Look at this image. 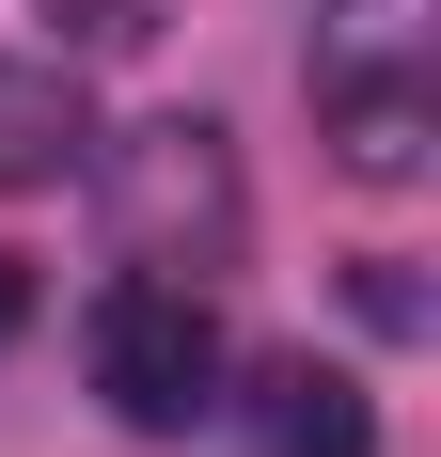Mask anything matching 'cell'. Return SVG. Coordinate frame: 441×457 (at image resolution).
Returning a JSON list of instances; mask_svg holds the SVG:
<instances>
[{"instance_id":"obj_1","label":"cell","mask_w":441,"mask_h":457,"mask_svg":"<svg viewBox=\"0 0 441 457\" xmlns=\"http://www.w3.org/2000/svg\"><path fill=\"white\" fill-rule=\"evenodd\" d=\"M79 363H95V395H111V426H127V442H189V426L220 411V316H205V284L127 269L111 300H95Z\"/></svg>"},{"instance_id":"obj_2","label":"cell","mask_w":441,"mask_h":457,"mask_svg":"<svg viewBox=\"0 0 441 457\" xmlns=\"http://www.w3.org/2000/svg\"><path fill=\"white\" fill-rule=\"evenodd\" d=\"M111 237H127V269H237V237H253V189H237V142L205 127V111H174V127H127V158H111Z\"/></svg>"},{"instance_id":"obj_3","label":"cell","mask_w":441,"mask_h":457,"mask_svg":"<svg viewBox=\"0 0 441 457\" xmlns=\"http://www.w3.org/2000/svg\"><path fill=\"white\" fill-rule=\"evenodd\" d=\"M315 127H331V158H347L362 189H410V174H426V127H441V111H426V63H410V47H395V63H331V79H315Z\"/></svg>"},{"instance_id":"obj_4","label":"cell","mask_w":441,"mask_h":457,"mask_svg":"<svg viewBox=\"0 0 441 457\" xmlns=\"http://www.w3.org/2000/svg\"><path fill=\"white\" fill-rule=\"evenodd\" d=\"M253 457H379V411H362V378H347V363H315V347L253 363Z\"/></svg>"},{"instance_id":"obj_5","label":"cell","mask_w":441,"mask_h":457,"mask_svg":"<svg viewBox=\"0 0 441 457\" xmlns=\"http://www.w3.org/2000/svg\"><path fill=\"white\" fill-rule=\"evenodd\" d=\"M79 158H95L79 63H0V189H63Z\"/></svg>"},{"instance_id":"obj_6","label":"cell","mask_w":441,"mask_h":457,"mask_svg":"<svg viewBox=\"0 0 441 457\" xmlns=\"http://www.w3.org/2000/svg\"><path fill=\"white\" fill-rule=\"evenodd\" d=\"M362 316H379V331H426V284H410L395 253H362Z\"/></svg>"},{"instance_id":"obj_7","label":"cell","mask_w":441,"mask_h":457,"mask_svg":"<svg viewBox=\"0 0 441 457\" xmlns=\"http://www.w3.org/2000/svg\"><path fill=\"white\" fill-rule=\"evenodd\" d=\"M16 316H32V269H16V253H0V347H16Z\"/></svg>"}]
</instances>
